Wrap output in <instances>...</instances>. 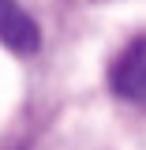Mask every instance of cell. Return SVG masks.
I'll return each instance as SVG.
<instances>
[{
    "instance_id": "cell-1",
    "label": "cell",
    "mask_w": 146,
    "mask_h": 150,
    "mask_svg": "<svg viewBox=\"0 0 146 150\" xmlns=\"http://www.w3.org/2000/svg\"><path fill=\"white\" fill-rule=\"evenodd\" d=\"M109 86L116 98L146 105V34L124 45V53L109 68Z\"/></svg>"
},
{
    "instance_id": "cell-2",
    "label": "cell",
    "mask_w": 146,
    "mask_h": 150,
    "mask_svg": "<svg viewBox=\"0 0 146 150\" xmlns=\"http://www.w3.org/2000/svg\"><path fill=\"white\" fill-rule=\"evenodd\" d=\"M0 41L19 56L37 53V45H41V30H37L34 19L23 11L19 0H0Z\"/></svg>"
}]
</instances>
